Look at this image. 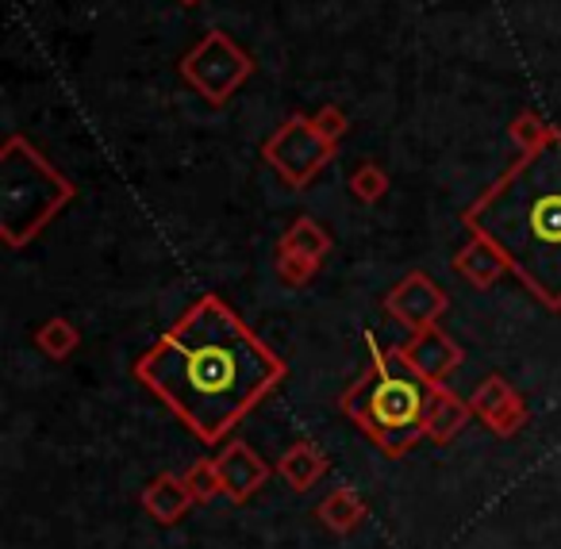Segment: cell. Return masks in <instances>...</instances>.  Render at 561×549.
I'll use <instances>...</instances> for the list:
<instances>
[{"instance_id": "6da1fadb", "label": "cell", "mask_w": 561, "mask_h": 549, "mask_svg": "<svg viewBox=\"0 0 561 549\" xmlns=\"http://www.w3.org/2000/svg\"><path fill=\"white\" fill-rule=\"evenodd\" d=\"M285 365L231 316L224 300H201L139 362L150 385L201 438H219L250 411Z\"/></svg>"}, {"instance_id": "7a4b0ae2", "label": "cell", "mask_w": 561, "mask_h": 549, "mask_svg": "<svg viewBox=\"0 0 561 549\" xmlns=\"http://www.w3.org/2000/svg\"><path fill=\"white\" fill-rule=\"evenodd\" d=\"M466 227L504 254L550 308H561V131H553L530 155L515 158L512 170L477 196Z\"/></svg>"}, {"instance_id": "3957f363", "label": "cell", "mask_w": 561, "mask_h": 549, "mask_svg": "<svg viewBox=\"0 0 561 549\" xmlns=\"http://www.w3.org/2000/svg\"><path fill=\"white\" fill-rule=\"evenodd\" d=\"M73 201V185L24 139L9 135L0 150V208H4V239L20 247L55 219L58 208Z\"/></svg>"}, {"instance_id": "277c9868", "label": "cell", "mask_w": 561, "mask_h": 549, "mask_svg": "<svg viewBox=\"0 0 561 549\" xmlns=\"http://www.w3.org/2000/svg\"><path fill=\"white\" fill-rule=\"evenodd\" d=\"M427 377L408 362V354H377L374 380H362L351 392V411L389 446H404L415 438L431 411Z\"/></svg>"}, {"instance_id": "5b68a950", "label": "cell", "mask_w": 561, "mask_h": 549, "mask_svg": "<svg viewBox=\"0 0 561 549\" xmlns=\"http://www.w3.org/2000/svg\"><path fill=\"white\" fill-rule=\"evenodd\" d=\"M254 73V58L239 47L227 32L211 27V32L201 35L193 50L181 58V78L201 93L204 104L211 108H224L234 93L250 81Z\"/></svg>"}, {"instance_id": "8992f818", "label": "cell", "mask_w": 561, "mask_h": 549, "mask_svg": "<svg viewBox=\"0 0 561 549\" xmlns=\"http://www.w3.org/2000/svg\"><path fill=\"white\" fill-rule=\"evenodd\" d=\"M335 150H339V142L323 139V135L316 131L312 116H289L270 139H265L262 155L293 188H305L308 181L335 158Z\"/></svg>"}, {"instance_id": "52a82bcc", "label": "cell", "mask_w": 561, "mask_h": 549, "mask_svg": "<svg viewBox=\"0 0 561 549\" xmlns=\"http://www.w3.org/2000/svg\"><path fill=\"white\" fill-rule=\"evenodd\" d=\"M443 293H438L435 285H427V281L415 273L412 281H404V285L397 288V293L389 296V308H392V316H400L404 323H412V327H427L431 319L443 311Z\"/></svg>"}, {"instance_id": "ba28073f", "label": "cell", "mask_w": 561, "mask_h": 549, "mask_svg": "<svg viewBox=\"0 0 561 549\" xmlns=\"http://www.w3.org/2000/svg\"><path fill=\"white\" fill-rule=\"evenodd\" d=\"M408 362L431 380V377L450 373V365L458 362V350H454L438 331H427V334H420V342H415L412 350H408Z\"/></svg>"}, {"instance_id": "9c48e42d", "label": "cell", "mask_w": 561, "mask_h": 549, "mask_svg": "<svg viewBox=\"0 0 561 549\" xmlns=\"http://www.w3.org/2000/svg\"><path fill=\"white\" fill-rule=\"evenodd\" d=\"M454 265H458V270L466 273L469 281H477V285H489V281L496 277V273L504 270L507 262H504V254H500V250L492 247L489 239H481V235H477V239L469 242L466 250H461Z\"/></svg>"}, {"instance_id": "30bf717a", "label": "cell", "mask_w": 561, "mask_h": 549, "mask_svg": "<svg viewBox=\"0 0 561 549\" xmlns=\"http://www.w3.org/2000/svg\"><path fill=\"white\" fill-rule=\"evenodd\" d=\"M323 250H328V235H323L320 224H312V219H297V224L289 227V235H285V242H280V254L305 258V262H320Z\"/></svg>"}, {"instance_id": "8fae6325", "label": "cell", "mask_w": 561, "mask_h": 549, "mask_svg": "<svg viewBox=\"0 0 561 549\" xmlns=\"http://www.w3.org/2000/svg\"><path fill=\"white\" fill-rule=\"evenodd\" d=\"M553 131H558V127H550L542 116H535V112H523V116H515V124H512V142L519 147V155H530V150L542 147Z\"/></svg>"}, {"instance_id": "7c38bea8", "label": "cell", "mask_w": 561, "mask_h": 549, "mask_svg": "<svg viewBox=\"0 0 561 549\" xmlns=\"http://www.w3.org/2000/svg\"><path fill=\"white\" fill-rule=\"evenodd\" d=\"M351 188L358 201H381L385 193H389V173L381 170L377 162H362L358 170L351 173Z\"/></svg>"}, {"instance_id": "4fadbf2b", "label": "cell", "mask_w": 561, "mask_h": 549, "mask_svg": "<svg viewBox=\"0 0 561 549\" xmlns=\"http://www.w3.org/2000/svg\"><path fill=\"white\" fill-rule=\"evenodd\" d=\"M312 124H316V131H320L323 139H331V142H339L346 131H351V119H346V112L339 108V104H323V108L312 116Z\"/></svg>"}, {"instance_id": "5bb4252c", "label": "cell", "mask_w": 561, "mask_h": 549, "mask_svg": "<svg viewBox=\"0 0 561 549\" xmlns=\"http://www.w3.org/2000/svg\"><path fill=\"white\" fill-rule=\"evenodd\" d=\"M39 342L50 350V354H66V350H73V342H78V339H73V331L66 323H50L47 331H43Z\"/></svg>"}, {"instance_id": "9a60e30c", "label": "cell", "mask_w": 561, "mask_h": 549, "mask_svg": "<svg viewBox=\"0 0 561 549\" xmlns=\"http://www.w3.org/2000/svg\"><path fill=\"white\" fill-rule=\"evenodd\" d=\"M178 4H185V9H196V4H201V0H178Z\"/></svg>"}]
</instances>
